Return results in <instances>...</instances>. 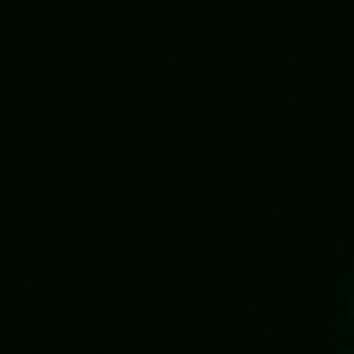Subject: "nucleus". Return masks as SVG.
Wrapping results in <instances>:
<instances>
[]
</instances>
